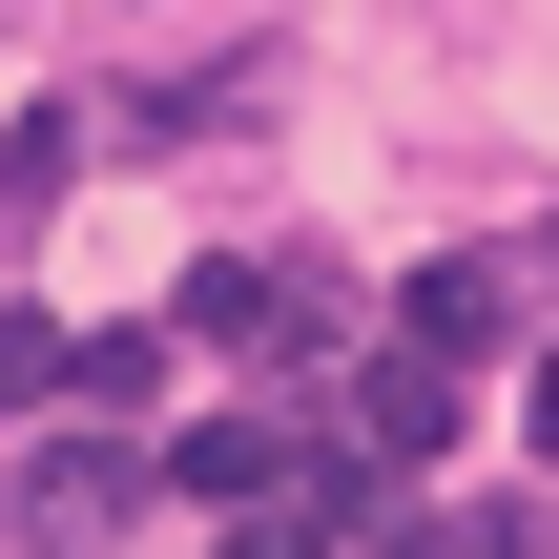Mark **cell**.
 Returning a JSON list of instances; mask_svg holds the SVG:
<instances>
[{
  "label": "cell",
  "mask_w": 559,
  "mask_h": 559,
  "mask_svg": "<svg viewBox=\"0 0 559 559\" xmlns=\"http://www.w3.org/2000/svg\"><path fill=\"white\" fill-rule=\"evenodd\" d=\"M290 477H311V456H290L270 415H187V436H166V498H249V539H290Z\"/></svg>",
  "instance_id": "obj_1"
},
{
  "label": "cell",
  "mask_w": 559,
  "mask_h": 559,
  "mask_svg": "<svg viewBox=\"0 0 559 559\" xmlns=\"http://www.w3.org/2000/svg\"><path fill=\"white\" fill-rule=\"evenodd\" d=\"M539 456H559V353H539Z\"/></svg>",
  "instance_id": "obj_8"
},
{
  "label": "cell",
  "mask_w": 559,
  "mask_h": 559,
  "mask_svg": "<svg viewBox=\"0 0 559 559\" xmlns=\"http://www.w3.org/2000/svg\"><path fill=\"white\" fill-rule=\"evenodd\" d=\"M62 166H83V124H62V104H21V145H0V228H21V207H62Z\"/></svg>",
  "instance_id": "obj_6"
},
{
  "label": "cell",
  "mask_w": 559,
  "mask_h": 559,
  "mask_svg": "<svg viewBox=\"0 0 559 559\" xmlns=\"http://www.w3.org/2000/svg\"><path fill=\"white\" fill-rule=\"evenodd\" d=\"M187 332H207V353H311V332H332V290L228 249V270H187Z\"/></svg>",
  "instance_id": "obj_2"
},
{
  "label": "cell",
  "mask_w": 559,
  "mask_h": 559,
  "mask_svg": "<svg viewBox=\"0 0 559 559\" xmlns=\"http://www.w3.org/2000/svg\"><path fill=\"white\" fill-rule=\"evenodd\" d=\"M83 394V332L62 311H0V415H62Z\"/></svg>",
  "instance_id": "obj_4"
},
{
  "label": "cell",
  "mask_w": 559,
  "mask_h": 559,
  "mask_svg": "<svg viewBox=\"0 0 559 559\" xmlns=\"http://www.w3.org/2000/svg\"><path fill=\"white\" fill-rule=\"evenodd\" d=\"M373 456H394V477H436V456H456V373H436L415 332L373 353Z\"/></svg>",
  "instance_id": "obj_3"
},
{
  "label": "cell",
  "mask_w": 559,
  "mask_h": 559,
  "mask_svg": "<svg viewBox=\"0 0 559 559\" xmlns=\"http://www.w3.org/2000/svg\"><path fill=\"white\" fill-rule=\"evenodd\" d=\"M166 394V332H83V415H145Z\"/></svg>",
  "instance_id": "obj_7"
},
{
  "label": "cell",
  "mask_w": 559,
  "mask_h": 559,
  "mask_svg": "<svg viewBox=\"0 0 559 559\" xmlns=\"http://www.w3.org/2000/svg\"><path fill=\"white\" fill-rule=\"evenodd\" d=\"M539 539H559V519H539Z\"/></svg>",
  "instance_id": "obj_9"
},
{
  "label": "cell",
  "mask_w": 559,
  "mask_h": 559,
  "mask_svg": "<svg viewBox=\"0 0 559 559\" xmlns=\"http://www.w3.org/2000/svg\"><path fill=\"white\" fill-rule=\"evenodd\" d=\"M394 332H415V353H477V332H498V270H415V311H394Z\"/></svg>",
  "instance_id": "obj_5"
}]
</instances>
